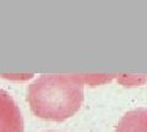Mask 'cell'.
Masks as SVG:
<instances>
[{
    "label": "cell",
    "instance_id": "obj_3",
    "mask_svg": "<svg viewBox=\"0 0 147 132\" xmlns=\"http://www.w3.org/2000/svg\"><path fill=\"white\" fill-rule=\"evenodd\" d=\"M115 132H147V109L127 111L118 122Z\"/></svg>",
    "mask_w": 147,
    "mask_h": 132
},
{
    "label": "cell",
    "instance_id": "obj_2",
    "mask_svg": "<svg viewBox=\"0 0 147 132\" xmlns=\"http://www.w3.org/2000/svg\"><path fill=\"white\" fill-rule=\"evenodd\" d=\"M0 132H24L20 109L11 95L3 89H0Z\"/></svg>",
    "mask_w": 147,
    "mask_h": 132
},
{
    "label": "cell",
    "instance_id": "obj_1",
    "mask_svg": "<svg viewBox=\"0 0 147 132\" xmlns=\"http://www.w3.org/2000/svg\"><path fill=\"white\" fill-rule=\"evenodd\" d=\"M85 84V75H43L28 86L27 102L37 117L63 121L81 108Z\"/></svg>",
    "mask_w": 147,
    "mask_h": 132
}]
</instances>
